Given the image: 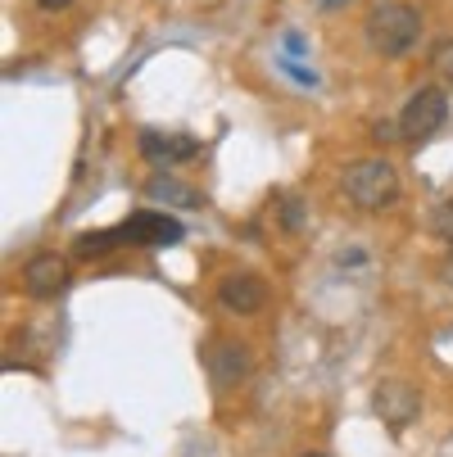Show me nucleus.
Here are the masks:
<instances>
[{"label":"nucleus","mask_w":453,"mask_h":457,"mask_svg":"<svg viewBox=\"0 0 453 457\" xmlns=\"http://www.w3.org/2000/svg\"><path fill=\"white\" fill-rule=\"evenodd\" d=\"M431 231H435L440 240H449V245H453V200H444V204L435 209V218H431Z\"/></svg>","instance_id":"f8f14e48"},{"label":"nucleus","mask_w":453,"mask_h":457,"mask_svg":"<svg viewBox=\"0 0 453 457\" xmlns=\"http://www.w3.org/2000/svg\"><path fill=\"white\" fill-rule=\"evenodd\" d=\"M417 37H422V14L413 5H399V0H395V5H381L367 19V46L376 54H385V59L408 54L417 46Z\"/></svg>","instance_id":"f257e3e1"},{"label":"nucleus","mask_w":453,"mask_h":457,"mask_svg":"<svg viewBox=\"0 0 453 457\" xmlns=\"http://www.w3.org/2000/svg\"><path fill=\"white\" fill-rule=\"evenodd\" d=\"M73 249H78V258H105L109 249H118V236H113V227L109 231H82Z\"/></svg>","instance_id":"9b49d317"},{"label":"nucleus","mask_w":453,"mask_h":457,"mask_svg":"<svg viewBox=\"0 0 453 457\" xmlns=\"http://www.w3.org/2000/svg\"><path fill=\"white\" fill-rule=\"evenodd\" d=\"M141 159L168 168V163H186V159H196L200 154V141L196 137H181V132H155V127H146L141 132Z\"/></svg>","instance_id":"1a4fd4ad"},{"label":"nucleus","mask_w":453,"mask_h":457,"mask_svg":"<svg viewBox=\"0 0 453 457\" xmlns=\"http://www.w3.org/2000/svg\"><path fill=\"white\" fill-rule=\"evenodd\" d=\"M444 118H449V96L440 87H417L408 96L404 113H399V132L408 141H431L440 127H444Z\"/></svg>","instance_id":"7ed1b4c3"},{"label":"nucleus","mask_w":453,"mask_h":457,"mask_svg":"<svg viewBox=\"0 0 453 457\" xmlns=\"http://www.w3.org/2000/svg\"><path fill=\"white\" fill-rule=\"evenodd\" d=\"M336 5H349V0H327V10H336Z\"/></svg>","instance_id":"dca6fc26"},{"label":"nucleus","mask_w":453,"mask_h":457,"mask_svg":"<svg viewBox=\"0 0 453 457\" xmlns=\"http://www.w3.org/2000/svg\"><path fill=\"white\" fill-rule=\"evenodd\" d=\"M440 281H444V286H453V253L440 263Z\"/></svg>","instance_id":"4468645a"},{"label":"nucleus","mask_w":453,"mask_h":457,"mask_svg":"<svg viewBox=\"0 0 453 457\" xmlns=\"http://www.w3.org/2000/svg\"><path fill=\"white\" fill-rule=\"evenodd\" d=\"M23 290L32 299H55L69 290V263L59 253H32L28 268H23Z\"/></svg>","instance_id":"0eeeda50"},{"label":"nucleus","mask_w":453,"mask_h":457,"mask_svg":"<svg viewBox=\"0 0 453 457\" xmlns=\"http://www.w3.org/2000/svg\"><path fill=\"white\" fill-rule=\"evenodd\" d=\"M304 457H322V453H304Z\"/></svg>","instance_id":"f3484780"},{"label":"nucleus","mask_w":453,"mask_h":457,"mask_svg":"<svg viewBox=\"0 0 453 457\" xmlns=\"http://www.w3.org/2000/svg\"><path fill=\"white\" fill-rule=\"evenodd\" d=\"M218 303L227 312H236V317H254V312H264V303H268V286L258 281L254 272H231L218 286Z\"/></svg>","instance_id":"6e6552de"},{"label":"nucleus","mask_w":453,"mask_h":457,"mask_svg":"<svg viewBox=\"0 0 453 457\" xmlns=\"http://www.w3.org/2000/svg\"><path fill=\"white\" fill-rule=\"evenodd\" d=\"M281 227H286V231H299V227H304V209H299V200H286V204H281Z\"/></svg>","instance_id":"ddd939ff"},{"label":"nucleus","mask_w":453,"mask_h":457,"mask_svg":"<svg viewBox=\"0 0 453 457\" xmlns=\"http://www.w3.org/2000/svg\"><path fill=\"white\" fill-rule=\"evenodd\" d=\"M146 195H150V200H164V204H177V209H205V195H200L196 186L168 177V172L150 177V181H146Z\"/></svg>","instance_id":"9d476101"},{"label":"nucleus","mask_w":453,"mask_h":457,"mask_svg":"<svg viewBox=\"0 0 453 457\" xmlns=\"http://www.w3.org/2000/svg\"><path fill=\"white\" fill-rule=\"evenodd\" d=\"M205 367H209V380L218 389H236L249 376V349L240 340H214L205 349Z\"/></svg>","instance_id":"423d86ee"},{"label":"nucleus","mask_w":453,"mask_h":457,"mask_svg":"<svg viewBox=\"0 0 453 457\" xmlns=\"http://www.w3.org/2000/svg\"><path fill=\"white\" fill-rule=\"evenodd\" d=\"M37 5H41V10H50V14H55V10H69V5H73V0H37Z\"/></svg>","instance_id":"2eb2a0df"},{"label":"nucleus","mask_w":453,"mask_h":457,"mask_svg":"<svg viewBox=\"0 0 453 457\" xmlns=\"http://www.w3.org/2000/svg\"><path fill=\"white\" fill-rule=\"evenodd\" d=\"M118 245H181L186 240V227L168 213H155V209H137L132 218H122L113 227Z\"/></svg>","instance_id":"20e7f679"},{"label":"nucleus","mask_w":453,"mask_h":457,"mask_svg":"<svg viewBox=\"0 0 453 457\" xmlns=\"http://www.w3.org/2000/svg\"><path fill=\"white\" fill-rule=\"evenodd\" d=\"M372 408H376V417L390 426L395 435H404V430L417 421L422 399H417V389L404 385V380H381V385L372 389Z\"/></svg>","instance_id":"39448f33"},{"label":"nucleus","mask_w":453,"mask_h":457,"mask_svg":"<svg viewBox=\"0 0 453 457\" xmlns=\"http://www.w3.org/2000/svg\"><path fill=\"white\" fill-rule=\"evenodd\" d=\"M345 195L367 213L385 209V204H395V195H399V172L385 159H358V163L345 168Z\"/></svg>","instance_id":"f03ea898"}]
</instances>
